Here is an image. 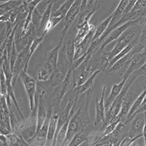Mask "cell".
Returning a JSON list of instances; mask_svg holds the SVG:
<instances>
[{"instance_id":"cell-1","label":"cell","mask_w":146,"mask_h":146,"mask_svg":"<svg viewBox=\"0 0 146 146\" xmlns=\"http://www.w3.org/2000/svg\"><path fill=\"white\" fill-rule=\"evenodd\" d=\"M138 78L137 75L135 72H133L129 78H128L126 82L124 87H123V90L121 91V94L118 95L113 103L111 105V106L110 107L109 109L106 110L105 112V126H104V129L106 127L107 125L109 124L110 123V121L113 119L114 118L118 115L121 112V107H122V103H123V100H124L125 96H126L127 93L129 92V89L132 85V83L135 81L137 78ZM103 129V130H104Z\"/></svg>"},{"instance_id":"cell-2","label":"cell","mask_w":146,"mask_h":146,"mask_svg":"<svg viewBox=\"0 0 146 146\" xmlns=\"http://www.w3.org/2000/svg\"><path fill=\"white\" fill-rule=\"evenodd\" d=\"M74 70H75L73 68L72 65H70L65 80L62 83H60L59 85H58L57 86H56L53 88V94H52L53 102L54 103V105L53 106V108L55 107H56L58 109V110H59L60 105H61L62 100H63L65 95H66V94L70 90L73 82L75 81Z\"/></svg>"},{"instance_id":"cell-3","label":"cell","mask_w":146,"mask_h":146,"mask_svg":"<svg viewBox=\"0 0 146 146\" xmlns=\"http://www.w3.org/2000/svg\"><path fill=\"white\" fill-rule=\"evenodd\" d=\"M20 78L22 80L23 86L25 88L26 93L27 95V98L29 100V105L31 114L36 115V111H35L36 108V80L32 76L29 75L28 72L23 71L20 75Z\"/></svg>"},{"instance_id":"cell-4","label":"cell","mask_w":146,"mask_h":146,"mask_svg":"<svg viewBox=\"0 0 146 146\" xmlns=\"http://www.w3.org/2000/svg\"><path fill=\"white\" fill-rule=\"evenodd\" d=\"M87 123H88L87 120L82 116L81 108L80 107L70 119L68 129H67V132H66V139H65L64 143L62 146L68 145L72 138L75 137V135L78 132L83 131Z\"/></svg>"},{"instance_id":"cell-5","label":"cell","mask_w":146,"mask_h":146,"mask_svg":"<svg viewBox=\"0 0 146 146\" xmlns=\"http://www.w3.org/2000/svg\"><path fill=\"white\" fill-rule=\"evenodd\" d=\"M29 46L30 45H27L24 48L21 52H19L18 58L16 59L15 65H14L13 70V80L12 83L13 86H15L18 77H20L21 74L23 71L27 72L29 65L28 62L29 55Z\"/></svg>"},{"instance_id":"cell-6","label":"cell","mask_w":146,"mask_h":146,"mask_svg":"<svg viewBox=\"0 0 146 146\" xmlns=\"http://www.w3.org/2000/svg\"><path fill=\"white\" fill-rule=\"evenodd\" d=\"M141 20V18H139L138 20L135 21H129L127 22V23H124L123 25H121V27H118V28L115 29L114 30H113L108 36L105 37L104 40H102V42H101V45L99 47V50L100 51H103L104 49L109 45L110 43L113 42V41H116L120 36H121V35L123 33V32L126 31V29H128L129 28H130L132 26H135L136 24H137L139 21Z\"/></svg>"},{"instance_id":"cell-7","label":"cell","mask_w":146,"mask_h":146,"mask_svg":"<svg viewBox=\"0 0 146 146\" xmlns=\"http://www.w3.org/2000/svg\"><path fill=\"white\" fill-rule=\"evenodd\" d=\"M107 86H103L102 88V95L100 100H96V114H95L94 125L100 127L101 130L104 129L105 123V96Z\"/></svg>"},{"instance_id":"cell-8","label":"cell","mask_w":146,"mask_h":146,"mask_svg":"<svg viewBox=\"0 0 146 146\" xmlns=\"http://www.w3.org/2000/svg\"><path fill=\"white\" fill-rule=\"evenodd\" d=\"M82 1L81 0H75L73 2L72 5L71 6L69 11L67 12L64 19L63 24V31H62V35L65 36L69 30L70 27L72 24V23L75 21L76 18H78V15L80 13V8H81Z\"/></svg>"},{"instance_id":"cell-9","label":"cell","mask_w":146,"mask_h":146,"mask_svg":"<svg viewBox=\"0 0 146 146\" xmlns=\"http://www.w3.org/2000/svg\"><path fill=\"white\" fill-rule=\"evenodd\" d=\"M146 62V48H144L142 51L136 53L131 58L129 65L124 74L122 75L123 78H128L133 72L137 71L142 67L143 64Z\"/></svg>"},{"instance_id":"cell-10","label":"cell","mask_w":146,"mask_h":146,"mask_svg":"<svg viewBox=\"0 0 146 146\" xmlns=\"http://www.w3.org/2000/svg\"><path fill=\"white\" fill-rule=\"evenodd\" d=\"M53 113V107L51 106L48 109V115H47V118L44 122L43 125L41 127V129L36 133V135L33 139V141L35 142L36 145L45 146L46 144L49 124H50V118H51Z\"/></svg>"},{"instance_id":"cell-11","label":"cell","mask_w":146,"mask_h":146,"mask_svg":"<svg viewBox=\"0 0 146 146\" xmlns=\"http://www.w3.org/2000/svg\"><path fill=\"white\" fill-rule=\"evenodd\" d=\"M52 1L51 0H44V1H40L39 4L36 5V7L32 13V24L36 29V36H39V29H40L41 21L42 19L45 12L46 11L47 8L49 6Z\"/></svg>"},{"instance_id":"cell-12","label":"cell","mask_w":146,"mask_h":146,"mask_svg":"<svg viewBox=\"0 0 146 146\" xmlns=\"http://www.w3.org/2000/svg\"><path fill=\"white\" fill-rule=\"evenodd\" d=\"M95 12H92L91 13H90L86 18H85V21L82 24L79 26H77V28H78V32L76 33V36L75 38V46H78L79 44L84 40L86 37L87 35L89 34V32H91V29L94 27V24H91L90 23V21H91V18L94 15V14L95 13Z\"/></svg>"},{"instance_id":"cell-13","label":"cell","mask_w":146,"mask_h":146,"mask_svg":"<svg viewBox=\"0 0 146 146\" xmlns=\"http://www.w3.org/2000/svg\"><path fill=\"white\" fill-rule=\"evenodd\" d=\"M44 96H45V91H41V92L39 93L38 105L36 108V123H37L36 132L41 129L48 115V109L46 108V102Z\"/></svg>"},{"instance_id":"cell-14","label":"cell","mask_w":146,"mask_h":146,"mask_svg":"<svg viewBox=\"0 0 146 146\" xmlns=\"http://www.w3.org/2000/svg\"><path fill=\"white\" fill-rule=\"evenodd\" d=\"M128 78H123V80H121L120 83H114L112 86V89L110 93L109 96H108V98L105 99V112L109 109V108L111 106V105L115 101V100L118 96V95L121 94V91L123 90V87H124L126 82Z\"/></svg>"},{"instance_id":"cell-15","label":"cell","mask_w":146,"mask_h":146,"mask_svg":"<svg viewBox=\"0 0 146 146\" xmlns=\"http://www.w3.org/2000/svg\"><path fill=\"white\" fill-rule=\"evenodd\" d=\"M129 1H128V0H123V1H121V2H118V5L116 8H115V10L113 12V13H111V21L110 23L109 27L107 29V31L113 28L121 20V18H123L125 10H126L128 5H129Z\"/></svg>"},{"instance_id":"cell-16","label":"cell","mask_w":146,"mask_h":146,"mask_svg":"<svg viewBox=\"0 0 146 146\" xmlns=\"http://www.w3.org/2000/svg\"><path fill=\"white\" fill-rule=\"evenodd\" d=\"M55 68L48 62L40 66L36 72V79L39 82H48L51 80Z\"/></svg>"},{"instance_id":"cell-17","label":"cell","mask_w":146,"mask_h":146,"mask_svg":"<svg viewBox=\"0 0 146 146\" xmlns=\"http://www.w3.org/2000/svg\"><path fill=\"white\" fill-rule=\"evenodd\" d=\"M135 95L134 93H129L128 92L126 96H125L124 100H123V103H122V107H121V112L119 115L121 118V122L123 123L126 119V117L128 115V113L129 112L131 106H132L133 103L135 102Z\"/></svg>"},{"instance_id":"cell-18","label":"cell","mask_w":146,"mask_h":146,"mask_svg":"<svg viewBox=\"0 0 146 146\" xmlns=\"http://www.w3.org/2000/svg\"><path fill=\"white\" fill-rule=\"evenodd\" d=\"M58 119V114L53 112V114H52L51 118H50L49 129H48V137H47V142L45 146H53V142H54L55 135H56V132Z\"/></svg>"},{"instance_id":"cell-19","label":"cell","mask_w":146,"mask_h":146,"mask_svg":"<svg viewBox=\"0 0 146 146\" xmlns=\"http://www.w3.org/2000/svg\"><path fill=\"white\" fill-rule=\"evenodd\" d=\"M64 39V36H61L58 43L57 44L53 49H51L50 51L48 52V61H47V62H48V63H50V64L53 65V67L55 68V70L56 69L57 64H58V58H59V53L60 51H61V48H62V43H63Z\"/></svg>"},{"instance_id":"cell-20","label":"cell","mask_w":146,"mask_h":146,"mask_svg":"<svg viewBox=\"0 0 146 146\" xmlns=\"http://www.w3.org/2000/svg\"><path fill=\"white\" fill-rule=\"evenodd\" d=\"M102 71L101 70H97L94 72L92 74L91 77L88 78L86 81L85 82L83 85H81L80 86L75 87V92L76 93V94L78 96H80V95L83 94L85 92L89 91V90L92 89V86L94 85V82L95 79L96 78V77L98 76V75L100 74Z\"/></svg>"},{"instance_id":"cell-21","label":"cell","mask_w":146,"mask_h":146,"mask_svg":"<svg viewBox=\"0 0 146 146\" xmlns=\"http://www.w3.org/2000/svg\"><path fill=\"white\" fill-rule=\"evenodd\" d=\"M111 19L112 15H110L108 18H105V20L103 21L102 22H101V23L96 27V31H95L94 36L93 38V42L100 40L102 37V36L105 34V32H106L107 29H108V27H109L110 23L111 21Z\"/></svg>"},{"instance_id":"cell-22","label":"cell","mask_w":146,"mask_h":146,"mask_svg":"<svg viewBox=\"0 0 146 146\" xmlns=\"http://www.w3.org/2000/svg\"><path fill=\"white\" fill-rule=\"evenodd\" d=\"M23 1H6L0 2V16L20 7Z\"/></svg>"},{"instance_id":"cell-23","label":"cell","mask_w":146,"mask_h":146,"mask_svg":"<svg viewBox=\"0 0 146 146\" xmlns=\"http://www.w3.org/2000/svg\"><path fill=\"white\" fill-rule=\"evenodd\" d=\"M7 143L13 146H30L29 143L21 135H17L15 133L12 132L7 135Z\"/></svg>"},{"instance_id":"cell-24","label":"cell","mask_w":146,"mask_h":146,"mask_svg":"<svg viewBox=\"0 0 146 146\" xmlns=\"http://www.w3.org/2000/svg\"><path fill=\"white\" fill-rule=\"evenodd\" d=\"M145 96H146V88H145L144 91H143V92H142V93L140 94H139L136 99H135V102H134V103H133V105L132 106H131V109H130L129 112V113H128V115L127 117H126V121L128 119H129V118L132 116L133 115L135 114V113L140 108V107H141L142 105H143V100H144Z\"/></svg>"},{"instance_id":"cell-25","label":"cell","mask_w":146,"mask_h":146,"mask_svg":"<svg viewBox=\"0 0 146 146\" xmlns=\"http://www.w3.org/2000/svg\"><path fill=\"white\" fill-rule=\"evenodd\" d=\"M137 42H134V43H132V44H130L129 45H128V46L126 47V48H124V49H123V50L121 52V53H118L116 56H115L113 59L110 60V61L109 62V66H108V69H109L110 67H111L112 66H113L115 64L118 62V60H120L121 58H122L123 57H124L126 55H127L128 53H129V52L132 50V48H134V46L135 45V44H136Z\"/></svg>"},{"instance_id":"cell-26","label":"cell","mask_w":146,"mask_h":146,"mask_svg":"<svg viewBox=\"0 0 146 146\" xmlns=\"http://www.w3.org/2000/svg\"><path fill=\"white\" fill-rule=\"evenodd\" d=\"M44 37H45V35H42V36L36 37V38L32 42V43H31V45H30L29 46V55L28 62H27L28 65L29 64L30 60H31L32 57L33 56V55L34 53H35V50H36V49L38 48V47L41 45L42 42V40H43Z\"/></svg>"},{"instance_id":"cell-27","label":"cell","mask_w":146,"mask_h":146,"mask_svg":"<svg viewBox=\"0 0 146 146\" xmlns=\"http://www.w3.org/2000/svg\"><path fill=\"white\" fill-rule=\"evenodd\" d=\"M87 140H88L87 135H86L83 131H81L75 135V137L72 138L71 142L69 143L67 146H79Z\"/></svg>"},{"instance_id":"cell-28","label":"cell","mask_w":146,"mask_h":146,"mask_svg":"<svg viewBox=\"0 0 146 146\" xmlns=\"http://www.w3.org/2000/svg\"><path fill=\"white\" fill-rule=\"evenodd\" d=\"M1 96H7V82L5 74L2 68H1Z\"/></svg>"},{"instance_id":"cell-29","label":"cell","mask_w":146,"mask_h":146,"mask_svg":"<svg viewBox=\"0 0 146 146\" xmlns=\"http://www.w3.org/2000/svg\"><path fill=\"white\" fill-rule=\"evenodd\" d=\"M138 41L145 48H146V20L144 27L143 28V30H142L141 35L139 36Z\"/></svg>"},{"instance_id":"cell-30","label":"cell","mask_w":146,"mask_h":146,"mask_svg":"<svg viewBox=\"0 0 146 146\" xmlns=\"http://www.w3.org/2000/svg\"><path fill=\"white\" fill-rule=\"evenodd\" d=\"M135 72L137 75L138 77L141 76V75H144L146 77V62L142 66L141 68L139 69L137 71Z\"/></svg>"},{"instance_id":"cell-31","label":"cell","mask_w":146,"mask_h":146,"mask_svg":"<svg viewBox=\"0 0 146 146\" xmlns=\"http://www.w3.org/2000/svg\"><path fill=\"white\" fill-rule=\"evenodd\" d=\"M120 143H112L109 145V146H119Z\"/></svg>"},{"instance_id":"cell-32","label":"cell","mask_w":146,"mask_h":146,"mask_svg":"<svg viewBox=\"0 0 146 146\" xmlns=\"http://www.w3.org/2000/svg\"><path fill=\"white\" fill-rule=\"evenodd\" d=\"M137 145H138V139L137 140H136L135 142H134L132 144H131V145L130 146H137Z\"/></svg>"}]
</instances>
